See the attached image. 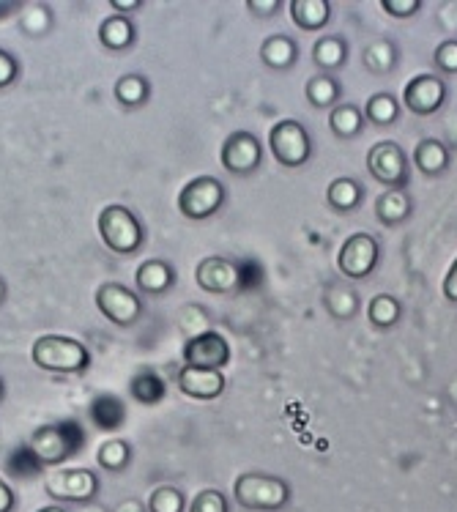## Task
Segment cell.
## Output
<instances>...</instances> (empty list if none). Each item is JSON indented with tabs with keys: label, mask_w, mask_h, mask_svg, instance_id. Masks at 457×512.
<instances>
[{
	"label": "cell",
	"mask_w": 457,
	"mask_h": 512,
	"mask_svg": "<svg viewBox=\"0 0 457 512\" xmlns=\"http://www.w3.org/2000/svg\"><path fill=\"white\" fill-rule=\"evenodd\" d=\"M33 365L47 373H83L91 365V356L80 340L63 335L39 337L31 348Z\"/></svg>",
	"instance_id": "cell-1"
},
{
	"label": "cell",
	"mask_w": 457,
	"mask_h": 512,
	"mask_svg": "<svg viewBox=\"0 0 457 512\" xmlns=\"http://www.w3.org/2000/svg\"><path fill=\"white\" fill-rule=\"evenodd\" d=\"M233 496L241 507L258 512H271L280 510L291 499V491L288 485L280 480V477H271V474H258V471H250V474H241L236 485H233Z\"/></svg>",
	"instance_id": "cell-2"
},
{
	"label": "cell",
	"mask_w": 457,
	"mask_h": 512,
	"mask_svg": "<svg viewBox=\"0 0 457 512\" xmlns=\"http://www.w3.org/2000/svg\"><path fill=\"white\" fill-rule=\"evenodd\" d=\"M99 236L118 255H132L143 244V228L126 206H107L99 214Z\"/></svg>",
	"instance_id": "cell-3"
},
{
	"label": "cell",
	"mask_w": 457,
	"mask_h": 512,
	"mask_svg": "<svg viewBox=\"0 0 457 512\" xmlns=\"http://www.w3.org/2000/svg\"><path fill=\"white\" fill-rule=\"evenodd\" d=\"M269 151L271 157L280 162L282 168H302L310 159L312 143L307 129L293 118L277 121L269 132Z\"/></svg>",
	"instance_id": "cell-4"
},
{
	"label": "cell",
	"mask_w": 457,
	"mask_h": 512,
	"mask_svg": "<svg viewBox=\"0 0 457 512\" xmlns=\"http://www.w3.org/2000/svg\"><path fill=\"white\" fill-rule=\"evenodd\" d=\"M367 170L386 189H406L408 157L395 140H381L367 151Z\"/></svg>",
	"instance_id": "cell-5"
},
{
	"label": "cell",
	"mask_w": 457,
	"mask_h": 512,
	"mask_svg": "<svg viewBox=\"0 0 457 512\" xmlns=\"http://www.w3.org/2000/svg\"><path fill=\"white\" fill-rule=\"evenodd\" d=\"M222 203H225V187L211 176L192 178L178 195V211L187 220H206Z\"/></svg>",
	"instance_id": "cell-6"
},
{
	"label": "cell",
	"mask_w": 457,
	"mask_h": 512,
	"mask_svg": "<svg viewBox=\"0 0 457 512\" xmlns=\"http://www.w3.org/2000/svg\"><path fill=\"white\" fill-rule=\"evenodd\" d=\"M378 241L370 233H351L337 252V266L340 274L348 280H364L375 272L378 266Z\"/></svg>",
	"instance_id": "cell-7"
},
{
	"label": "cell",
	"mask_w": 457,
	"mask_h": 512,
	"mask_svg": "<svg viewBox=\"0 0 457 512\" xmlns=\"http://www.w3.org/2000/svg\"><path fill=\"white\" fill-rule=\"evenodd\" d=\"M96 307L115 326H132L140 318V313H143L140 296L121 283L99 285V291H96Z\"/></svg>",
	"instance_id": "cell-8"
},
{
	"label": "cell",
	"mask_w": 457,
	"mask_h": 512,
	"mask_svg": "<svg viewBox=\"0 0 457 512\" xmlns=\"http://www.w3.org/2000/svg\"><path fill=\"white\" fill-rule=\"evenodd\" d=\"M263 162V148L252 132H233L222 146V168L233 176H250Z\"/></svg>",
	"instance_id": "cell-9"
},
{
	"label": "cell",
	"mask_w": 457,
	"mask_h": 512,
	"mask_svg": "<svg viewBox=\"0 0 457 512\" xmlns=\"http://www.w3.org/2000/svg\"><path fill=\"white\" fill-rule=\"evenodd\" d=\"M447 99V83L436 74H416L403 88V105L414 115H433Z\"/></svg>",
	"instance_id": "cell-10"
},
{
	"label": "cell",
	"mask_w": 457,
	"mask_h": 512,
	"mask_svg": "<svg viewBox=\"0 0 457 512\" xmlns=\"http://www.w3.org/2000/svg\"><path fill=\"white\" fill-rule=\"evenodd\" d=\"M99 491L96 474L88 469L55 471L47 477V493L58 502H91Z\"/></svg>",
	"instance_id": "cell-11"
},
{
	"label": "cell",
	"mask_w": 457,
	"mask_h": 512,
	"mask_svg": "<svg viewBox=\"0 0 457 512\" xmlns=\"http://www.w3.org/2000/svg\"><path fill=\"white\" fill-rule=\"evenodd\" d=\"M230 359V345L219 332H203L184 345V362L198 370H222Z\"/></svg>",
	"instance_id": "cell-12"
},
{
	"label": "cell",
	"mask_w": 457,
	"mask_h": 512,
	"mask_svg": "<svg viewBox=\"0 0 457 512\" xmlns=\"http://www.w3.org/2000/svg\"><path fill=\"white\" fill-rule=\"evenodd\" d=\"M178 389L192 400H214L225 392V376L222 370H198L184 365L178 373Z\"/></svg>",
	"instance_id": "cell-13"
},
{
	"label": "cell",
	"mask_w": 457,
	"mask_h": 512,
	"mask_svg": "<svg viewBox=\"0 0 457 512\" xmlns=\"http://www.w3.org/2000/svg\"><path fill=\"white\" fill-rule=\"evenodd\" d=\"M195 283L206 293H230L239 285V269L228 258H206L195 269Z\"/></svg>",
	"instance_id": "cell-14"
},
{
	"label": "cell",
	"mask_w": 457,
	"mask_h": 512,
	"mask_svg": "<svg viewBox=\"0 0 457 512\" xmlns=\"http://www.w3.org/2000/svg\"><path fill=\"white\" fill-rule=\"evenodd\" d=\"M288 11H291L293 25L307 33L323 31L329 25V17H332L329 0H291Z\"/></svg>",
	"instance_id": "cell-15"
},
{
	"label": "cell",
	"mask_w": 457,
	"mask_h": 512,
	"mask_svg": "<svg viewBox=\"0 0 457 512\" xmlns=\"http://www.w3.org/2000/svg\"><path fill=\"white\" fill-rule=\"evenodd\" d=\"M414 211V203L408 198L406 189H386L381 198L375 200V217L386 228H395L400 222H406Z\"/></svg>",
	"instance_id": "cell-16"
},
{
	"label": "cell",
	"mask_w": 457,
	"mask_h": 512,
	"mask_svg": "<svg viewBox=\"0 0 457 512\" xmlns=\"http://www.w3.org/2000/svg\"><path fill=\"white\" fill-rule=\"evenodd\" d=\"M299 58V47L293 42L291 36L285 33H277V36H269L263 47H260V61L266 63L274 72H282V69H291L293 63Z\"/></svg>",
	"instance_id": "cell-17"
},
{
	"label": "cell",
	"mask_w": 457,
	"mask_h": 512,
	"mask_svg": "<svg viewBox=\"0 0 457 512\" xmlns=\"http://www.w3.org/2000/svg\"><path fill=\"white\" fill-rule=\"evenodd\" d=\"M414 165L425 176H441L449 168V148L441 140H422L414 148Z\"/></svg>",
	"instance_id": "cell-18"
},
{
	"label": "cell",
	"mask_w": 457,
	"mask_h": 512,
	"mask_svg": "<svg viewBox=\"0 0 457 512\" xmlns=\"http://www.w3.org/2000/svg\"><path fill=\"white\" fill-rule=\"evenodd\" d=\"M99 42H102L107 50H113V53H121L126 47H132V42H135V28H132L129 17H124V14L107 17V20L99 25Z\"/></svg>",
	"instance_id": "cell-19"
},
{
	"label": "cell",
	"mask_w": 457,
	"mask_h": 512,
	"mask_svg": "<svg viewBox=\"0 0 457 512\" xmlns=\"http://www.w3.org/2000/svg\"><path fill=\"white\" fill-rule=\"evenodd\" d=\"M135 283L143 293L159 296V293H165L173 285V269L165 261H146L137 269Z\"/></svg>",
	"instance_id": "cell-20"
},
{
	"label": "cell",
	"mask_w": 457,
	"mask_h": 512,
	"mask_svg": "<svg viewBox=\"0 0 457 512\" xmlns=\"http://www.w3.org/2000/svg\"><path fill=\"white\" fill-rule=\"evenodd\" d=\"M362 198L364 192L362 187H359V181H354V178H334L332 184H329V189H326L329 206H332L334 211H340V214L359 209Z\"/></svg>",
	"instance_id": "cell-21"
},
{
	"label": "cell",
	"mask_w": 457,
	"mask_h": 512,
	"mask_svg": "<svg viewBox=\"0 0 457 512\" xmlns=\"http://www.w3.org/2000/svg\"><path fill=\"white\" fill-rule=\"evenodd\" d=\"M345 58H348V44L340 36H321L312 47V61H315V66H321L326 74L340 69Z\"/></svg>",
	"instance_id": "cell-22"
},
{
	"label": "cell",
	"mask_w": 457,
	"mask_h": 512,
	"mask_svg": "<svg viewBox=\"0 0 457 512\" xmlns=\"http://www.w3.org/2000/svg\"><path fill=\"white\" fill-rule=\"evenodd\" d=\"M329 126H332V132L337 137L351 140V137H356L362 132L364 113L356 105H348V102L334 105L332 110H329Z\"/></svg>",
	"instance_id": "cell-23"
},
{
	"label": "cell",
	"mask_w": 457,
	"mask_h": 512,
	"mask_svg": "<svg viewBox=\"0 0 457 512\" xmlns=\"http://www.w3.org/2000/svg\"><path fill=\"white\" fill-rule=\"evenodd\" d=\"M304 96L312 107H321V110H332L340 99V83L334 80L332 74H315L307 88H304Z\"/></svg>",
	"instance_id": "cell-24"
},
{
	"label": "cell",
	"mask_w": 457,
	"mask_h": 512,
	"mask_svg": "<svg viewBox=\"0 0 457 512\" xmlns=\"http://www.w3.org/2000/svg\"><path fill=\"white\" fill-rule=\"evenodd\" d=\"M400 315H403V307L397 302L395 296H389V293H378L370 299L367 304V318H370V324L378 326V329H389V326H395L400 321Z\"/></svg>",
	"instance_id": "cell-25"
},
{
	"label": "cell",
	"mask_w": 457,
	"mask_h": 512,
	"mask_svg": "<svg viewBox=\"0 0 457 512\" xmlns=\"http://www.w3.org/2000/svg\"><path fill=\"white\" fill-rule=\"evenodd\" d=\"M364 121L375 126H392L400 115V105L392 94H373L364 105Z\"/></svg>",
	"instance_id": "cell-26"
},
{
	"label": "cell",
	"mask_w": 457,
	"mask_h": 512,
	"mask_svg": "<svg viewBox=\"0 0 457 512\" xmlns=\"http://www.w3.org/2000/svg\"><path fill=\"white\" fill-rule=\"evenodd\" d=\"M115 99L126 107H140L148 99V83L140 74H124L115 83Z\"/></svg>",
	"instance_id": "cell-27"
},
{
	"label": "cell",
	"mask_w": 457,
	"mask_h": 512,
	"mask_svg": "<svg viewBox=\"0 0 457 512\" xmlns=\"http://www.w3.org/2000/svg\"><path fill=\"white\" fill-rule=\"evenodd\" d=\"M129 458H132V455H129V447H126V441H121V439L104 441L102 447H99V455H96L99 466L107 471L126 469Z\"/></svg>",
	"instance_id": "cell-28"
},
{
	"label": "cell",
	"mask_w": 457,
	"mask_h": 512,
	"mask_svg": "<svg viewBox=\"0 0 457 512\" xmlns=\"http://www.w3.org/2000/svg\"><path fill=\"white\" fill-rule=\"evenodd\" d=\"M356 304H359L356 293L351 291V288H343V285L332 288L329 296H326V307H329V313L337 315V318H354Z\"/></svg>",
	"instance_id": "cell-29"
},
{
	"label": "cell",
	"mask_w": 457,
	"mask_h": 512,
	"mask_svg": "<svg viewBox=\"0 0 457 512\" xmlns=\"http://www.w3.org/2000/svg\"><path fill=\"white\" fill-rule=\"evenodd\" d=\"M364 66L375 74H386L395 66V50L386 42H375L364 50Z\"/></svg>",
	"instance_id": "cell-30"
},
{
	"label": "cell",
	"mask_w": 457,
	"mask_h": 512,
	"mask_svg": "<svg viewBox=\"0 0 457 512\" xmlns=\"http://www.w3.org/2000/svg\"><path fill=\"white\" fill-rule=\"evenodd\" d=\"M148 512H184V496L176 488L162 485L148 496Z\"/></svg>",
	"instance_id": "cell-31"
},
{
	"label": "cell",
	"mask_w": 457,
	"mask_h": 512,
	"mask_svg": "<svg viewBox=\"0 0 457 512\" xmlns=\"http://www.w3.org/2000/svg\"><path fill=\"white\" fill-rule=\"evenodd\" d=\"M132 395H135L140 403H156L165 395V387H162V378L154 376V373H140L132 381Z\"/></svg>",
	"instance_id": "cell-32"
},
{
	"label": "cell",
	"mask_w": 457,
	"mask_h": 512,
	"mask_svg": "<svg viewBox=\"0 0 457 512\" xmlns=\"http://www.w3.org/2000/svg\"><path fill=\"white\" fill-rule=\"evenodd\" d=\"M189 512H228V502H225V496L219 491H200L192 499Z\"/></svg>",
	"instance_id": "cell-33"
},
{
	"label": "cell",
	"mask_w": 457,
	"mask_h": 512,
	"mask_svg": "<svg viewBox=\"0 0 457 512\" xmlns=\"http://www.w3.org/2000/svg\"><path fill=\"white\" fill-rule=\"evenodd\" d=\"M433 61L444 74H457V42L449 39V42H441L433 53Z\"/></svg>",
	"instance_id": "cell-34"
},
{
	"label": "cell",
	"mask_w": 457,
	"mask_h": 512,
	"mask_svg": "<svg viewBox=\"0 0 457 512\" xmlns=\"http://www.w3.org/2000/svg\"><path fill=\"white\" fill-rule=\"evenodd\" d=\"M381 9H384L389 17L408 20V17H414L416 11L422 9V3H419V0H381Z\"/></svg>",
	"instance_id": "cell-35"
},
{
	"label": "cell",
	"mask_w": 457,
	"mask_h": 512,
	"mask_svg": "<svg viewBox=\"0 0 457 512\" xmlns=\"http://www.w3.org/2000/svg\"><path fill=\"white\" fill-rule=\"evenodd\" d=\"M17 72H20L17 61H14L6 50H0V88H6V85L14 83V80H17Z\"/></svg>",
	"instance_id": "cell-36"
},
{
	"label": "cell",
	"mask_w": 457,
	"mask_h": 512,
	"mask_svg": "<svg viewBox=\"0 0 457 512\" xmlns=\"http://www.w3.org/2000/svg\"><path fill=\"white\" fill-rule=\"evenodd\" d=\"M247 9L252 14H260V17H271L274 11L282 9L280 0H247Z\"/></svg>",
	"instance_id": "cell-37"
},
{
	"label": "cell",
	"mask_w": 457,
	"mask_h": 512,
	"mask_svg": "<svg viewBox=\"0 0 457 512\" xmlns=\"http://www.w3.org/2000/svg\"><path fill=\"white\" fill-rule=\"evenodd\" d=\"M444 296H447V302L457 304V258L449 266L447 277H444Z\"/></svg>",
	"instance_id": "cell-38"
},
{
	"label": "cell",
	"mask_w": 457,
	"mask_h": 512,
	"mask_svg": "<svg viewBox=\"0 0 457 512\" xmlns=\"http://www.w3.org/2000/svg\"><path fill=\"white\" fill-rule=\"evenodd\" d=\"M14 507V493H11L9 482L0 477V512H11Z\"/></svg>",
	"instance_id": "cell-39"
},
{
	"label": "cell",
	"mask_w": 457,
	"mask_h": 512,
	"mask_svg": "<svg viewBox=\"0 0 457 512\" xmlns=\"http://www.w3.org/2000/svg\"><path fill=\"white\" fill-rule=\"evenodd\" d=\"M110 6H113L115 11H135V9H140L143 3H140V0H113Z\"/></svg>",
	"instance_id": "cell-40"
},
{
	"label": "cell",
	"mask_w": 457,
	"mask_h": 512,
	"mask_svg": "<svg viewBox=\"0 0 457 512\" xmlns=\"http://www.w3.org/2000/svg\"><path fill=\"white\" fill-rule=\"evenodd\" d=\"M39 512H66V510H63V507H44V510Z\"/></svg>",
	"instance_id": "cell-41"
},
{
	"label": "cell",
	"mask_w": 457,
	"mask_h": 512,
	"mask_svg": "<svg viewBox=\"0 0 457 512\" xmlns=\"http://www.w3.org/2000/svg\"><path fill=\"white\" fill-rule=\"evenodd\" d=\"M3 296H6V285H3V280H0V302H3Z\"/></svg>",
	"instance_id": "cell-42"
},
{
	"label": "cell",
	"mask_w": 457,
	"mask_h": 512,
	"mask_svg": "<svg viewBox=\"0 0 457 512\" xmlns=\"http://www.w3.org/2000/svg\"><path fill=\"white\" fill-rule=\"evenodd\" d=\"M0 398H3V381H0Z\"/></svg>",
	"instance_id": "cell-43"
}]
</instances>
